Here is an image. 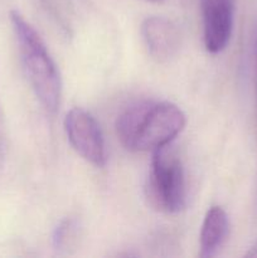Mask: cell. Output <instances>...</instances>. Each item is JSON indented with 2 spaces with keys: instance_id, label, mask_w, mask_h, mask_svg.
<instances>
[{
  "instance_id": "cell-7",
  "label": "cell",
  "mask_w": 257,
  "mask_h": 258,
  "mask_svg": "<svg viewBox=\"0 0 257 258\" xmlns=\"http://www.w3.org/2000/svg\"><path fill=\"white\" fill-rule=\"evenodd\" d=\"M229 233V218L221 207H212L204 217L201 229L202 258H213L226 243Z\"/></svg>"
},
{
  "instance_id": "cell-2",
  "label": "cell",
  "mask_w": 257,
  "mask_h": 258,
  "mask_svg": "<svg viewBox=\"0 0 257 258\" xmlns=\"http://www.w3.org/2000/svg\"><path fill=\"white\" fill-rule=\"evenodd\" d=\"M10 22L17 35L28 81L45 110L54 112L59 106L62 95V82L57 66L42 38L19 12H10Z\"/></svg>"
},
{
  "instance_id": "cell-9",
  "label": "cell",
  "mask_w": 257,
  "mask_h": 258,
  "mask_svg": "<svg viewBox=\"0 0 257 258\" xmlns=\"http://www.w3.org/2000/svg\"><path fill=\"white\" fill-rule=\"evenodd\" d=\"M4 158H5V145H4V141L0 139V169H2L3 164H4Z\"/></svg>"
},
{
  "instance_id": "cell-5",
  "label": "cell",
  "mask_w": 257,
  "mask_h": 258,
  "mask_svg": "<svg viewBox=\"0 0 257 258\" xmlns=\"http://www.w3.org/2000/svg\"><path fill=\"white\" fill-rule=\"evenodd\" d=\"M203 39L212 54L226 49L233 32L236 0H201Z\"/></svg>"
},
{
  "instance_id": "cell-8",
  "label": "cell",
  "mask_w": 257,
  "mask_h": 258,
  "mask_svg": "<svg viewBox=\"0 0 257 258\" xmlns=\"http://www.w3.org/2000/svg\"><path fill=\"white\" fill-rule=\"evenodd\" d=\"M78 222L73 218H67L60 222L53 232V246L58 251H67L75 244L78 234Z\"/></svg>"
},
{
  "instance_id": "cell-6",
  "label": "cell",
  "mask_w": 257,
  "mask_h": 258,
  "mask_svg": "<svg viewBox=\"0 0 257 258\" xmlns=\"http://www.w3.org/2000/svg\"><path fill=\"white\" fill-rule=\"evenodd\" d=\"M141 35L151 57L169 60L180 48V33L171 20L163 17H151L144 20Z\"/></svg>"
},
{
  "instance_id": "cell-3",
  "label": "cell",
  "mask_w": 257,
  "mask_h": 258,
  "mask_svg": "<svg viewBox=\"0 0 257 258\" xmlns=\"http://www.w3.org/2000/svg\"><path fill=\"white\" fill-rule=\"evenodd\" d=\"M146 197L154 208L164 213H178L185 207V174L181 160L170 145L153 151Z\"/></svg>"
},
{
  "instance_id": "cell-4",
  "label": "cell",
  "mask_w": 257,
  "mask_h": 258,
  "mask_svg": "<svg viewBox=\"0 0 257 258\" xmlns=\"http://www.w3.org/2000/svg\"><path fill=\"white\" fill-rule=\"evenodd\" d=\"M65 128L71 145L85 160L97 168L106 165L105 139L100 125L90 112L80 107L70 110L65 118Z\"/></svg>"
},
{
  "instance_id": "cell-1",
  "label": "cell",
  "mask_w": 257,
  "mask_h": 258,
  "mask_svg": "<svg viewBox=\"0 0 257 258\" xmlns=\"http://www.w3.org/2000/svg\"><path fill=\"white\" fill-rule=\"evenodd\" d=\"M183 111L168 101H141L126 108L116 121V134L130 151H155L170 145L185 127Z\"/></svg>"
},
{
  "instance_id": "cell-11",
  "label": "cell",
  "mask_w": 257,
  "mask_h": 258,
  "mask_svg": "<svg viewBox=\"0 0 257 258\" xmlns=\"http://www.w3.org/2000/svg\"><path fill=\"white\" fill-rule=\"evenodd\" d=\"M148 2H150V3H163V2H165V0H148Z\"/></svg>"
},
{
  "instance_id": "cell-10",
  "label": "cell",
  "mask_w": 257,
  "mask_h": 258,
  "mask_svg": "<svg viewBox=\"0 0 257 258\" xmlns=\"http://www.w3.org/2000/svg\"><path fill=\"white\" fill-rule=\"evenodd\" d=\"M246 257H251V258H257V243L249 249L248 252L246 253Z\"/></svg>"
}]
</instances>
